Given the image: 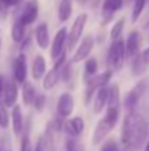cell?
I'll use <instances>...</instances> for the list:
<instances>
[{
  "label": "cell",
  "mask_w": 149,
  "mask_h": 151,
  "mask_svg": "<svg viewBox=\"0 0 149 151\" xmlns=\"http://www.w3.org/2000/svg\"><path fill=\"white\" fill-rule=\"evenodd\" d=\"M86 21H88V15H86V13H82V15H79V16L75 19V22H73L70 31L67 32L66 47H67L69 51L73 50V47L76 46V43L81 40V35H82V32H83V28H85V25H86Z\"/></svg>",
  "instance_id": "277c9868"
},
{
  "label": "cell",
  "mask_w": 149,
  "mask_h": 151,
  "mask_svg": "<svg viewBox=\"0 0 149 151\" xmlns=\"http://www.w3.org/2000/svg\"><path fill=\"white\" fill-rule=\"evenodd\" d=\"M7 125H9V114L6 111V106L0 104V126L7 128Z\"/></svg>",
  "instance_id": "4dcf8cb0"
},
{
  "label": "cell",
  "mask_w": 149,
  "mask_h": 151,
  "mask_svg": "<svg viewBox=\"0 0 149 151\" xmlns=\"http://www.w3.org/2000/svg\"><path fill=\"white\" fill-rule=\"evenodd\" d=\"M72 15V1L70 0H61L58 4V19L61 22H66Z\"/></svg>",
  "instance_id": "cb8c5ba5"
},
{
  "label": "cell",
  "mask_w": 149,
  "mask_h": 151,
  "mask_svg": "<svg viewBox=\"0 0 149 151\" xmlns=\"http://www.w3.org/2000/svg\"><path fill=\"white\" fill-rule=\"evenodd\" d=\"M111 76H113V70H111V69H107V70H104L102 73H99V75L95 73L94 76H91V78L86 79V104H89L91 97H92V94L95 93V90H98L99 87L107 85V84L110 82Z\"/></svg>",
  "instance_id": "5b68a950"
},
{
  "label": "cell",
  "mask_w": 149,
  "mask_h": 151,
  "mask_svg": "<svg viewBox=\"0 0 149 151\" xmlns=\"http://www.w3.org/2000/svg\"><path fill=\"white\" fill-rule=\"evenodd\" d=\"M25 27H26V25H24L21 21H16V22L13 24L10 34H12V38H13L15 43H21V41L24 40V37H25Z\"/></svg>",
  "instance_id": "d4e9b609"
},
{
  "label": "cell",
  "mask_w": 149,
  "mask_h": 151,
  "mask_svg": "<svg viewBox=\"0 0 149 151\" xmlns=\"http://www.w3.org/2000/svg\"><path fill=\"white\" fill-rule=\"evenodd\" d=\"M139 46H140V37L138 31H132L127 37V40L124 41V51H126V57L132 59L138 51H139Z\"/></svg>",
  "instance_id": "4fadbf2b"
},
{
  "label": "cell",
  "mask_w": 149,
  "mask_h": 151,
  "mask_svg": "<svg viewBox=\"0 0 149 151\" xmlns=\"http://www.w3.org/2000/svg\"><path fill=\"white\" fill-rule=\"evenodd\" d=\"M132 59H133L132 60V73L136 75V76L142 75L143 70H145V68H146V63H145V60L142 57V51H138Z\"/></svg>",
  "instance_id": "7402d4cb"
},
{
  "label": "cell",
  "mask_w": 149,
  "mask_h": 151,
  "mask_svg": "<svg viewBox=\"0 0 149 151\" xmlns=\"http://www.w3.org/2000/svg\"><path fill=\"white\" fill-rule=\"evenodd\" d=\"M120 106V91L118 85L113 84L108 87V97H107V107H118Z\"/></svg>",
  "instance_id": "603a6c76"
},
{
  "label": "cell",
  "mask_w": 149,
  "mask_h": 151,
  "mask_svg": "<svg viewBox=\"0 0 149 151\" xmlns=\"http://www.w3.org/2000/svg\"><path fill=\"white\" fill-rule=\"evenodd\" d=\"M101 151H120V148H118L117 142L111 139V141H107V142H105V144L102 145Z\"/></svg>",
  "instance_id": "1f68e13d"
},
{
  "label": "cell",
  "mask_w": 149,
  "mask_h": 151,
  "mask_svg": "<svg viewBox=\"0 0 149 151\" xmlns=\"http://www.w3.org/2000/svg\"><path fill=\"white\" fill-rule=\"evenodd\" d=\"M126 59V51H124V40L121 37L113 40L110 49H108V56H107V65L110 66L111 70H118Z\"/></svg>",
  "instance_id": "3957f363"
},
{
  "label": "cell",
  "mask_w": 149,
  "mask_h": 151,
  "mask_svg": "<svg viewBox=\"0 0 149 151\" xmlns=\"http://www.w3.org/2000/svg\"><path fill=\"white\" fill-rule=\"evenodd\" d=\"M123 28H124V19L121 18V19H120V21H117V22L113 25V28H111V32H110V37H111V40H115V38L121 37Z\"/></svg>",
  "instance_id": "f1b7e54d"
},
{
  "label": "cell",
  "mask_w": 149,
  "mask_h": 151,
  "mask_svg": "<svg viewBox=\"0 0 149 151\" xmlns=\"http://www.w3.org/2000/svg\"><path fill=\"white\" fill-rule=\"evenodd\" d=\"M75 109V99L70 93H63L57 101V116L60 119H67Z\"/></svg>",
  "instance_id": "52a82bcc"
},
{
  "label": "cell",
  "mask_w": 149,
  "mask_h": 151,
  "mask_svg": "<svg viewBox=\"0 0 149 151\" xmlns=\"http://www.w3.org/2000/svg\"><path fill=\"white\" fill-rule=\"evenodd\" d=\"M107 97H108V87L107 85L99 87L98 93L95 96V100H94V111L95 113H101L104 110V107L107 106Z\"/></svg>",
  "instance_id": "d6986e66"
},
{
  "label": "cell",
  "mask_w": 149,
  "mask_h": 151,
  "mask_svg": "<svg viewBox=\"0 0 149 151\" xmlns=\"http://www.w3.org/2000/svg\"><path fill=\"white\" fill-rule=\"evenodd\" d=\"M146 135H148L146 120L133 110H129V113L124 116L121 128V142L124 148L129 151H135L138 147L142 145Z\"/></svg>",
  "instance_id": "6da1fadb"
},
{
  "label": "cell",
  "mask_w": 149,
  "mask_h": 151,
  "mask_svg": "<svg viewBox=\"0 0 149 151\" xmlns=\"http://www.w3.org/2000/svg\"><path fill=\"white\" fill-rule=\"evenodd\" d=\"M92 49H94V37L92 35H85L81 41V46L75 51V54L72 57V62L76 63V62H81V60L86 59L89 56V53L92 51Z\"/></svg>",
  "instance_id": "30bf717a"
},
{
  "label": "cell",
  "mask_w": 149,
  "mask_h": 151,
  "mask_svg": "<svg viewBox=\"0 0 149 151\" xmlns=\"http://www.w3.org/2000/svg\"><path fill=\"white\" fill-rule=\"evenodd\" d=\"M34 151H44V144H43V139H38L37 145H35V150Z\"/></svg>",
  "instance_id": "d590c367"
},
{
  "label": "cell",
  "mask_w": 149,
  "mask_h": 151,
  "mask_svg": "<svg viewBox=\"0 0 149 151\" xmlns=\"http://www.w3.org/2000/svg\"><path fill=\"white\" fill-rule=\"evenodd\" d=\"M35 40L40 46V49H47L50 44V35H48V25L46 22L40 24L35 28Z\"/></svg>",
  "instance_id": "e0dca14e"
},
{
  "label": "cell",
  "mask_w": 149,
  "mask_h": 151,
  "mask_svg": "<svg viewBox=\"0 0 149 151\" xmlns=\"http://www.w3.org/2000/svg\"><path fill=\"white\" fill-rule=\"evenodd\" d=\"M26 75H28V69H26V59L24 54H19L15 60H13V78L16 82L24 84L26 81Z\"/></svg>",
  "instance_id": "7c38bea8"
},
{
  "label": "cell",
  "mask_w": 149,
  "mask_h": 151,
  "mask_svg": "<svg viewBox=\"0 0 149 151\" xmlns=\"http://www.w3.org/2000/svg\"><path fill=\"white\" fill-rule=\"evenodd\" d=\"M118 107H107V113L105 116L101 119L94 131V135H92V144L94 145H98L101 144L105 137L114 129L117 120H118Z\"/></svg>",
  "instance_id": "7a4b0ae2"
},
{
  "label": "cell",
  "mask_w": 149,
  "mask_h": 151,
  "mask_svg": "<svg viewBox=\"0 0 149 151\" xmlns=\"http://www.w3.org/2000/svg\"><path fill=\"white\" fill-rule=\"evenodd\" d=\"M1 97H3V104L6 107H13L18 100V87L15 82H7L3 90H1Z\"/></svg>",
  "instance_id": "5bb4252c"
},
{
  "label": "cell",
  "mask_w": 149,
  "mask_h": 151,
  "mask_svg": "<svg viewBox=\"0 0 149 151\" xmlns=\"http://www.w3.org/2000/svg\"><path fill=\"white\" fill-rule=\"evenodd\" d=\"M47 151H56V142H54V128L53 123H48L46 131V147Z\"/></svg>",
  "instance_id": "484cf974"
},
{
  "label": "cell",
  "mask_w": 149,
  "mask_h": 151,
  "mask_svg": "<svg viewBox=\"0 0 149 151\" xmlns=\"http://www.w3.org/2000/svg\"><path fill=\"white\" fill-rule=\"evenodd\" d=\"M19 3V0H0V9H7V7H10V6H15V4H18Z\"/></svg>",
  "instance_id": "836d02e7"
},
{
  "label": "cell",
  "mask_w": 149,
  "mask_h": 151,
  "mask_svg": "<svg viewBox=\"0 0 149 151\" xmlns=\"http://www.w3.org/2000/svg\"><path fill=\"white\" fill-rule=\"evenodd\" d=\"M58 76H60V69L58 68H53L51 70H48L46 73V76H43V87L46 91L53 90L56 85H57V81H58Z\"/></svg>",
  "instance_id": "ffe728a7"
},
{
  "label": "cell",
  "mask_w": 149,
  "mask_h": 151,
  "mask_svg": "<svg viewBox=\"0 0 149 151\" xmlns=\"http://www.w3.org/2000/svg\"><path fill=\"white\" fill-rule=\"evenodd\" d=\"M21 151H34V147H32V144H31V141H29L28 137H25L22 139V142H21Z\"/></svg>",
  "instance_id": "d6a6232c"
},
{
  "label": "cell",
  "mask_w": 149,
  "mask_h": 151,
  "mask_svg": "<svg viewBox=\"0 0 149 151\" xmlns=\"http://www.w3.org/2000/svg\"><path fill=\"white\" fill-rule=\"evenodd\" d=\"M78 1H79V3H81V4H85V3H86V1H88V0H78Z\"/></svg>",
  "instance_id": "74e56055"
},
{
  "label": "cell",
  "mask_w": 149,
  "mask_h": 151,
  "mask_svg": "<svg viewBox=\"0 0 149 151\" xmlns=\"http://www.w3.org/2000/svg\"><path fill=\"white\" fill-rule=\"evenodd\" d=\"M38 12H40L38 0H29V1L25 4L19 21H21L24 25H31V24H34V21L38 18Z\"/></svg>",
  "instance_id": "9c48e42d"
},
{
  "label": "cell",
  "mask_w": 149,
  "mask_h": 151,
  "mask_svg": "<svg viewBox=\"0 0 149 151\" xmlns=\"http://www.w3.org/2000/svg\"><path fill=\"white\" fill-rule=\"evenodd\" d=\"M145 4H146V0H135L133 10H132V21L133 22H136L139 19V16L142 15V12L145 9Z\"/></svg>",
  "instance_id": "83f0119b"
},
{
  "label": "cell",
  "mask_w": 149,
  "mask_h": 151,
  "mask_svg": "<svg viewBox=\"0 0 149 151\" xmlns=\"http://www.w3.org/2000/svg\"><path fill=\"white\" fill-rule=\"evenodd\" d=\"M145 151H149V139H148V142H146V145H145Z\"/></svg>",
  "instance_id": "8d00e7d4"
},
{
  "label": "cell",
  "mask_w": 149,
  "mask_h": 151,
  "mask_svg": "<svg viewBox=\"0 0 149 151\" xmlns=\"http://www.w3.org/2000/svg\"><path fill=\"white\" fill-rule=\"evenodd\" d=\"M146 87H148V79H142V81H139V82L127 93V96H126V99H124V106H126L127 110H133V109L136 107L138 101L140 100V97L145 94Z\"/></svg>",
  "instance_id": "8992f818"
},
{
  "label": "cell",
  "mask_w": 149,
  "mask_h": 151,
  "mask_svg": "<svg viewBox=\"0 0 149 151\" xmlns=\"http://www.w3.org/2000/svg\"><path fill=\"white\" fill-rule=\"evenodd\" d=\"M63 128L66 131V134L69 137H79L82 135L83 129H85V122L81 116H75V117H70L67 119L64 123H63Z\"/></svg>",
  "instance_id": "8fae6325"
},
{
  "label": "cell",
  "mask_w": 149,
  "mask_h": 151,
  "mask_svg": "<svg viewBox=\"0 0 149 151\" xmlns=\"http://www.w3.org/2000/svg\"><path fill=\"white\" fill-rule=\"evenodd\" d=\"M97 70H98V62H97V59H88L86 60V63H85V76H86V79L88 78H91V76H94L95 73H97Z\"/></svg>",
  "instance_id": "4316f807"
},
{
  "label": "cell",
  "mask_w": 149,
  "mask_h": 151,
  "mask_svg": "<svg viewBox=\"0 0 149 151\" xmlns=\"http://www.w3.org/2000/svg\"><path fill=\"white\" fill-rule=\"evenodd\" d=\"M66 41H67V29L63 27L57 31L53 44H51V57L53 60H56L57 57H60L64 53V47H66Z\"/></svg>",
  "instance_id": "ba28073f"
},
{
  "label": "cell",
  "mask_w": 149,
  "mask_h": 151,
  "mask_svg": "<svg viewBox=\"0 0 149 151\" xmlns=\"http://www.w3.org/2000/svg\"><path fill=\"white\" fill-rule=\"evenodd\" d=\"M46 68H47V63H46V59L41 56V54H37L32 60V66H31V72H32V78L35 81L41 79L46 73Z\"/></svg>",
  "instance_id": "9a60e30c"
},
{
  "label": "cell",
  "mask_w": 149,
  "mask_h": 151,
  "mask_svg": "<svg viewBox=\"0 0 149 151\" xmlns=\"http://www.w3.org/2000/svg\"><path fill=\"white\" fill-rule=\"evenodd\" d=\"M123 7V0H104L102 3V15L105 16V21L111 19V16Z\"/></svg>",
  "instance_id": "ac0fdd59"
},
{
  "label": "cell",
  "mask_w": 149,
  "mask_h": 151,
  "mask_svg": "<svg viewBox=\"0 0 149 151\" xmlns=\"http://www.w3.org/2000/svg\"><path fill=\"white\" fill-rule=\"evenodd\" d=\"M12 126H13V132L16 137H21L22 132H24V116H22V111H21V107L19 106H13L12 109Z\"/></svg>",
  "instance_id": "2e32d148"
},
{
  "label": "cell",
  "mask_w": 149,
  "mask_h": 151,
  "mask_svg": "<svg viewBox=\"0 0 149 151\" xmlns=\"http://www.w3.org/2000/svg\"><path fill=\"white\" fill-rule=\"evenodd\" d=\"M35 96H37L35 87H34L31 82L25 81L24 85H22V99H24V104H25V106H31V104L34 103Z\"/></svg>",
  "instance_id": "44dd1931"
},
{
  "label": "cell",
  "mask_w": 149,
  "mask_h": 151,
  "mask_svg": "<svg viewBox=\"0 0 149 151\" xmlns=\"http://www.w3.org/2000/svg\"><path fill=\"white\" fill-rule=\"evenodd\" d=\"M142 57H143L145 63H146V65H149V47H148V49H145V51H142Z\"/></svg>",
  "instance_id": "e575fe53"
},
{
  "label": "cell",
  "mask_w": 149,
  "mask_h": 151,
  "mask_svg": "<svg viewBox=\"0 0 149 151\" xmlns=\"http://www.w3.org/2000/svg\"><path fill=\"white\" fill-rule=\"evenodd\" d=\"M46 103H47V99H46V96L44 94H38V96H35V99H34V107H35V110L37 111H43L44 110V107H46Z\"/></svg>",
  "instance_id": "f546056e"
}]
</instances>
